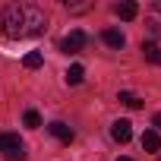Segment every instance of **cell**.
<instances>
[{"instance_id":"obj_3","label":"cell","mask_w":161,"mask_h":161,"mask_svg":"<svg viewBox=\"0 0 161 161\" xmlns=\"http://www.w3.org/2000/svg\"><path fill=\"white\" fill-rule=\"evenodd\" d=\"M86 47V32L82 29H73L69 35H63V41H60V51L63 54H79Z\"/></svg>"},{"instance_id":"obj_11","label":"cell","mask_w":161,"mask_h":161,"mask_svg":"<svg viewBox=\"0 0 161 161\" xmlns=\"http://www.w3.org/2000/svg\"><path fill=\"white\" fill-rule=\"evenodd\" d=\"M82 79H86V69L79 66V63H73V66L66 69V82H69V86H79Z\"/></svg>"},{"instance_id":"obj_13","label":"cell","mask_w":161,"mask_h":161,"mask_svg":"<svg viewBox=\"0 0 161 161\" xmlns=\"http://www.w3.org/2000/svg\"><path fill=\"white\" fill-rule=\"evenodd\" d=\"M22 120H25V126H32V130H38V126H41L38 111H25V117H22Z\"/></svg>"},{"instance_id":"obj_6","label":"cell","mask_w":161,"mask_h":161,"mask_svg":"<svg viewBox=\"0 0 161 161\" xmlns=\"http://www.w3.org/2000/svg\"><path fill=\"white\" fill-rule=\"evenodd\" d=\"M47 130H51V133H54V136H57L60 142H66V145L73 142V130H69L66 123H60V120H54V123H47Z\"/></svg>"},{"instance_id":"obj_4","label":"cell","mask_w":161,"mask_h":161,"mask_svg":"<svg viewBox=\"0 0 161 161\" xmlns=\"http://www.w3.org/2000/svg\"><path fill=\"white\" fill-rule=\"evenodd\" d=\"M111 136H114L117 142H130V136H133V123H130V120H114V123H111Z\"/></svg>"},{"instance_id":"obj_10","label":"cell","mask_w":161,"mask_h":161,"mask_svg":"<svg viewBox=\"0 0 161 161\" xmlns=\"http://www.w3.org/2000/svg\"><path fill=\"white\" fill-rule=\"evenodd\" d=\"M117 101H120V104H126L130 111H139V108H142V98H139V95H133V92H120V95H117Z\"/></svg>"},{"instance_id":"obj_16","label":"cell","mask_w":161,"mask_h":161,"mask_svg":"<svg viewBox=\"0 0 161 161\" xmlns=\"http://www.w3.org/2000/svg\"><path fill=\"white\" fill-rule=\"evenodd\" d=\"M152 123H155V126H161V111H158V114L152 117Z\"/></svg>"},{"instance_id":"obj_9","label":"cell","mask_w":161,"mask_h":161,"mask_svg":"<svg viewBox=\"0 0 161 161\" xmlns=\"http://www.w3.org/2000/svg\"><path fill=\"white\" fill-rule=\"evenodd\" d=\"M101 38H104V44H108V47H123V41H126V38H123V32H117V29H108Z\"/></svg>"},{"instance_id":"obj_15","label":"cell","mask_w":161,"mask_h":161,"mask_svg":"<svg viewBox=\"0 0 161 161\" xmlns=\"http://www.w3.org/2000/svg\"><path fill=\"white\" fill-rule=\"evenodd\" d=\"M69 13H82V10H89V3H76V7H66Z\"/></svg>"},{"instance_id":"obj_12","label":"cell","mask_w":161,"mask_h":161,"mask_svg":"<svg viewBox=\"0 0 161 161\" xmlns=\"http://www.w3.org/2000/svg\"><path fill=\"white\" fill-rule=\"evenodd\" d=\"M41 60H44V57H41L38 51H29V54L22 57V66H25V69H38V66H41Z\"/></svg>"},{"instance_id":"obj_17","label":"cell","mask_w":161,"mask_h":161,"mask_svg":"<svg viewBox=\"0 0 161 161\" xmlns=\"http://www.w3.org/2000/svg\"><path fill=\"white\" fill-rule=\"evenodd\" d=\"M117 161H133V158H117Z\"/></svg>"},{"instance_id":"obj_8","label":"cell","mask_w":161,"mask_h":161,"mask_svg":"<svg viewBox=\"0 0 161 161\" xmlns=\"http://www.w3.org/2000/svg\"><path fill=\"white\" fill-rule=\"evenodd\" d=\"M114 13H117L120 19H136V16H139V7L133 3V0H123V3L114 7Z\"/></svg>"},{"instance_id":"obj_2","label":"cell","mask_w":161,"mask_h":161,"mask_svg":"<svg viewBox=\"0 0 161 161\" xmlns=\"http://www.w3.org/2000/svg\"><path fill=\"white\" fill-rule=\"evenodd\" d=\"M0 152L7 161H25V145L16 133H0Z\"/></svg>"},{"instance_id":"obj_7","label":"cell","mask_w":161,"mask_h":161,"mask_svg":"<svg viewBox=\"0 0 161 161\" xmlns=\"http://www.w3.org/2000/svg\"><path fill=\"white\" fill-rule=\"evenodd\" d=\"M139 142H142L145 152H158V148H161V136H158V130H145Z\"/></svg>"},{"instance_id":"obj_1","label":"cell","mask_w":161,"mask_h":161,"mask_svg":"<svg viewBox=\"0 0 161 161\" xmlns=\"http://www.w3.org/2000/svg\"><path fill=\"white\" fill-rule=\"evenodd\" d=\"M44 25H47V16L38 3H10L0 13V32L13 41L35 38V35L44 32Z\"/></svg>"},{"instance_id":"obj_5","label":"cell","mask_w":161,"mask_h":161,"mask_svg":"<svg viewBox=\"0 0 161 161\" xmlns=\"http://www.w3.org/2000/svg\"><path fill=\"white\" fill-rule=\"evenodd\" d=\"M142 57H145L148 63L161 66V44H155V41H142Z\"/></svg>"},{"instance_id":"obj_14","label":"cell","mask_w":161,"mask_h":161,"mask_svg":"<svg viewBox=\"0 0 161 161\" xmlns=\"http://www.w3.org/2000/svg\"><path fill=\"white\" fill-rule=\"evenodd\" d=\"M148 25H152V32H155V35H161V16H158V13H152V16H148Z\"/></svg>"}]
</instances>
